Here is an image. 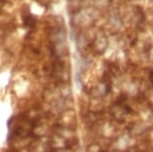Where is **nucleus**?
<instances>
[{"mask_svg": "<svg viewBox=\"0 0 153 152\" xmlns=\"http://www.w3.org/2000/svg\"><path fill=\"white\" fill-rule=\"evenodd\" d=\"M24 25L26 26V27H32V26H34L35 24V19L34 17L32 16V15H30V14H28L26 15L25 17H24Z\"/></svg>", "mask_w": 153, "mask_h": 152, "instance_id": "obj_1", "label": "nucleus"}]
</instances>
